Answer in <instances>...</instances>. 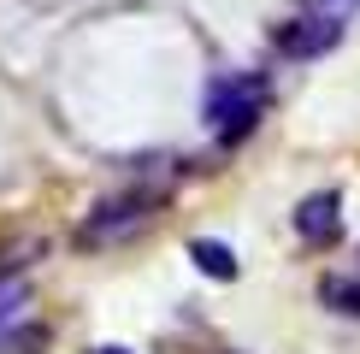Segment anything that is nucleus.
Masks as SVG:
<instances>
[{
    "label": "nucleus",
    "mask_w": 360,
    "mask_h": 354,
    "mask_svg": "<svg viewBox=\"0 0 360 354\" xmlns=\"http://www.w3.org/2000/svg\"><path fill=\"white\" fill-rule=\"evenodd\" d=\"M189 260H195V272L213 277V284H236V272H243L236 254L219 242V236H195V242H189Z\"/></svg>",
    "instance_id": "5"
},
{
    "label": "nucleus",
    "mask_w": 360,
    "mask_h": 354,
    "mask_svg": "<svg viewBox=\"0 0 360 354\" xmlns=\"http://www.w3.org/2000/svg\"><path fill=\"white\" fill-rule=\"evenodd\" d=\"M307 6H331V12H349V6H360V0H307Z\"/></svg>",
    "instance_id": "9"
},
{
    "label": "nucleus",
    "mask_w": 360,
    "mask_h": 354,
    "mask_svg": "<svg viewBox=\"0 0 360 354\" xmlns=\"http://www.w3.org/2000/svg\"><path fill=\"white\" fill-rule=\"evenodd\" d=\"M89 354H130V348H118V343H101V348H89Z\"/></svg>",
    "instance_id": "10"
},
{
    "label": "nucleus",
    "mask_w": 360,
    "mask_h": 354,
    "mask_svg": "<svg viewBox=\"0 0 360 354\" xmlns=\"http://www.w3.org/2000/svg\"><path fill=\"white\" fill-rule=\"evenodd\" d=\"M30 307V284L24 277H0V324H18Z\"/></svg>",
    "instance_id": "8"
},
{
    "label": "nucleus",
    "mask_w": 360,
    "mask_h": 354,
    "mask_svg": "<svg viewBox=\"0 0 360 354\" xmlns=\"http://www.w3.org/2000/svg\"><path fill=\"white\" fill-rule=\"evenodd\" d=\"M166 206V189H124V195H107L89 206V218L77 225V242L83 248H112V242H130L136 230L154 225V213Z\"/></svg>",
    "instance_id": "2"
},
{
    "label": "nucleus",
    "mask_w": 360,
    "mask_h": 354,
    "mask_svg": "<svg viewBox=\"0 0 360 354\" xmlns=\"http://www.w3.org/2000/svg\"><path fill=\"white\" fill-rule=\"evenodd\" d=\"M319 301L331 307V313H342V319H360V277H349V272L319 277Z\"/></svg>",
    "instance_id": "6"
},
{
    "label": "nucleus",
    "mask_w": 360,
    "mask_h": 354,
    "mask_svg": "<svg viewBox=\"0 0 360 354\" xmlns=\"http://www.w3.org/2000/svg\"><path fill=\"white\" fill-rule=\"evenodd\" d=\"M36 348H48V331L41 324H30V319L0 324V354H36Z\"/></svg>",
    "instance_id": "7"
},
{
    "label": "nucleus",
    "mask_w": 360,
    "mask_h": 354,
    "mask_svg": "<svg viewBox=\"0 0 360 354\" xmlns=\"http://www.w3.org/2000/svg\"><path fill=\"white\" fill-rule=\"evenodd\" d=\"M342 18H349V12L307 6V12H295V18L272 24V48L283 59H319V53H331L337 41H342Z\"/></svg>",
    "instance_id": "3"
},
{
    "label": "nucleus",
    "mask_w": 360,
    "mask_h": 354,
    "mask_svg": "<svg viewBox=\"0 0 360 354\" xmlns=\"http://www.w3.org/2000/svg\"><path fill=\"white\" fill-rule=\"evenodd\" d=\"M266 107H272V83H266L260 71H224V77H213V88H207V124H213V136L224 148L254 136V124L266 118Z\"/></svg>",
    "instance_id": "1"
},
{
    "label": "nucleus",
    "mask_w": 360,
    "mask_h": 354,
    "mask_svg": "<svg viewBox=\"0 0 360 354\" xmlns=\"http://www.w3.org/2000/svg\"><path fill=\"white\" fill-rule=\"evenodd\" d=\"M290 218H295V236H302L307 248H331L342 236V195L337 189H313Z\"/></svg>",
    "instance_id": "4"
}]
</instances>
